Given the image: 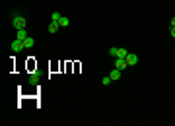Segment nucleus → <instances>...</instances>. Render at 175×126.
<instances>
[{
    "label": "nucleus",
    "instance_id": "f257e3e1",
    "mask_svg": "<svg viewBox=\"0 0 175 126\" xmlns=\"http://www.w3.org/2000/svg\"><path fill=\"white\" fill-rule=\"evenodd\" d=\"M12 25H14V29H16V31H18V29H25V25H27V20L23 18L22 14L14 12V18H12Z\"/></svg>",
    "mask_w": 175,
    "mask_h": 126
},
{
    "label": "nucleus",
    "instance_id": "f03ea898",
    "mask_svg": "<svg viewBox=\"0 0 175 126\" xmlns=\"http://www.w3.org/2000/svg\"><path fill=\"white\" fill-rule=\"evenodd\" d=\"M10 49H12V53H14V54H18L20 51H23L25 47H23V41H22V39H14V41H12V45H10Z\"/></svg>",
    "mask_w": 175,
    "mask_h": 126
},
{
    "label": "nucleus",
    "instance_id": "7ed1b4c3",
    "mask_svg": "<svg viewBox=\"0 0 175 126\" xmlns=\"http://www.w3.org/2000/svg\"><path fill=\"white\" fill-rule=\"evenodd\" d=\"M127 64H129V66H136V64H138V54L129 53L127 54Z\"/></svg>",
    "mask_w": 175,
    "mask_h": 126
},
{
    "label": "nucleus",
    "instance_id": "20e7f679",
    "mask_svg": "<svg viewBox=\"0 0 175 126\" xmlns=\"http://www.w3.org/2000/svg\"><path fill=\"white\" fill-rule=\"evenodd\" d=\"M121 74H123L121 68H113V70L109 72V76H111V80H113V82H117V80H121Z\"/></svg>",
    "mask_w": 175,
    "mask_h": 126
},
{
    "label": "nucleus",
    "instance_id": "39448f33",
    "mask_svg": "<svg viewBox=\"0 0 175 126\" xmlns=\"http://www.w3.org/2000/svg\"><path fill=\"white\" fill-rule=\"evenodd\" d=\"M127 66H129V64H127V58H115V68H121V70H125V68H127Z\"/></svg>",
    "mask_w": 175,
    "mask_h": 126
},
{
    "label": "nucleus",
    "instance_id": "423d86ee",
    "mask_svg": "<svg viewBox=\"0 0 175 126\" xmlns=\"http://www.w3.org/2000/svg\"><path fill=\"white\" fill-rule=\"evenodd\" d=\"M33 45H35V41H33V37H29V35H27V37L23 39V47H25V49H31Z\"/></svg>",
    "mask_w": 175,
    "mask_h": 126
},
{
    "label": "nucleus",
    "instance_id": "0eeeda50",
    "mask_svg": "<svg viewBox=\"0 0 175 126\" xmlns=\"http://www.w3.org/2000/svg\"><path fill=\"white\" fill-rule=\"evenodd\" d=\"M58 29H60V25H58V21H51V23H49V31H51V33H56V31H58Z\"/></svg>",
    "mask_w": 175,
    "mask_h": 126
},
{
    "label": "nucleus",
    "instance_id": "6e6552de",
    "mask_svg": "<svg viewBox=\"0 0 175 126\" xmlns=\"http://www.w3.org/2000/svg\"><path fill=\"white\" fill-rule=\"evenodd\" d=\"M58 25H60V27H68V25H70V20H68L66 16H62V18L58 20Z\"/></svg>",
    "mask_w": 175,
    "mask_h": 126
},
{
    "label": "nucleus",
    "instance_id": "1a4fd4ad",
    "mask_svg": "<svg viewBox=\"0 0 175 126\" xmlns=\"http://www.w3.org/2000/svg\"><path fill=\"white\" fill-rule=\"evenodd\" d=\"M25 37H27V31H25V29H18V33H16V39H25Z\"/></svg>",
    "mask_w": 175,
    "mask_h": 126
},
{
    "label": "nucleus",
    "instance_id": "9d476101",
    "mask_svg": "<svg viewBox=\"0 0 175 126\" xmlns=\"http://www.w3.org/2000/svg\"><path fill=\"white\" fill-rule=\"evenodd\" d=\"M109 56L117 58V56H119V47H111V49H109Z\"/></svg>",
    "mask_w": 175,
    "mask_h": 126
},
{
    "label": "nucleus",
    "instance_id": "9b49d317",
    "mask_svg": "<svg viewBox=\"0 0 175 126\" xmlns=\"http://www.w3.org/2000/svg\"><path fill=\"white\" fill-rule=\"evenodd\" d=\"M60 18H62V14H60V12H53V14H51V21H58Z\"/></svg>",
    "mask_w": 175,
    "mask_h": 126
},
{
    "label": "nucleus",
    "instance_id": "f8f14e48",
    "mask_svg": "<svg viewBox=\"0 0 175 126\" xmlns=\"http://www.w3.org/2000/svg\"><path fill=\"white\" fill-rule=\"evenodd\" d=\"M127 54H129V51H127L125 47H119V56L121 58H127ZM119 56H117V58H119Z\"/></svg>",
    "mask_w": 175,
    "mask_h": 126
},
{
    "label": "nucleus",
    "instance_id": "ddd939ff",
    "mask_svg": "<svg viewBox=\"0 0 175 126\" xmlns=\"http://www.w3.org/2000/svg\"><path fill=\"white\" fill-rule=\"evenodd\" d=\"M101 82H103V85H109L111 82H113V80H111V76H105V78H103Z\"/></svg>",
    "mask_w": 175,
    "mask_h": 126
},
{
    "label": "nucleus",
    "instance_id": "4468645a",
    "mask_svg": "<svg viewBox=\"0 0 175 126\" xmlns=\"http://www.w3.org/2000/svg\"><path fill=\"white\" fill-rule=\"evenodd\" d=\"M169 35H171V37L175 39V25H171V29H169Z\"/></svg>",
    "mask_w": 175,
    "mask_h": 126
},
{
    "label": "nucleus",
    "instance_id": "2eb2a0df",
    "mask_svg": "<svg viewBox=\"0 0 175 126\" xmlns=\"http://www.w3.org/2000/svg\"><path fill=\"white\" fill-rule=\"evenodd\" d=\"M171 25H175V16H173V18H171Z\"/></svg>",
    "mask_w": 175,
    "mask_h": 126
}]
</instances>
